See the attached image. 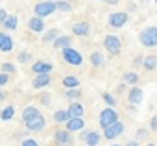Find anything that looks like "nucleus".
Returning <instances> with one entry per match:
<instances>
[{"instance_id": "f257e3e1", "label": "nucleus", "mask_w": 157, "mask_h": 146, "mask_svg": "<svg viewBox=\"0 0 157 146\" xmlns=\"http://www.w3.org/2000/svg\"><path fill=\"white\" fill-rule=\"evenodd\" d=\"M57 11V4L56 0H41V2L35 4L33 8V13L41 19H46V17H52L54 13Z\"/></svg>"}, {"instance_id": "f03ea898", "label": "nucleus", "mask_w": 157, "mask_h": 146, "mask_svg": "<svg viewBox=\"0 0 157 146\" xmlns=\"http://www.w3.org/2000/svg\"><path fill=\"white\" fill-rule=\"evenodd\" d=\"M139 41H140L142 46H148V48L157 46V26H148V28H144V30L139 33Z\"/></svg>"}, {"instance_id": "7ed1b4c3", "label": "nucleus", "mask_w": 157, "mask_h": 146, "mask_svg": "<svg viewBox=\"0 0 157 146\" xmlns=\"http://www.w3.org/2000/svg\"><path fill=\"white\" fill-rule=\"evenodd\" d=\"M118 120V113L115 111V107H105V109H102L100 111V118H98V122H100V128L102 129H105L107 126H111V124H115Z\"/></svg>"}, {"instance_id": "20e7f679", "label": "nucleus", "mask_w": 157, "mask_h": 146, "mask_svg": "<svg viewBox=\"0 0 157 146\" xmlns=\"http://www.w3.org/2000/svg\"><path fill=\"white\" fill-rule=\"evenodd\" d=\"M61 54H63V59H65L68 65H72V67H80V65L83 63V57H82V54L78 52V50H74L72 46H67V48H63V50H61Z\"/></svg>"}, {"instance_id": "39448f33", "label": "nucleus", "mask_w": 157, "mask_h": 146, "mask_svg": "<svg viewBox=\"0 0 157 146\" xmlns=\"http://www.w3.org/2000/svg\"><path fill=\"white\" fill-rule=\"evenodd\" d=\"M104 48L111 54V56H118L122 52V41L117 35H105L104 37Z\"/></svg>"}, {"instance_id": "423d86ee", "label": "nucleus", "mask_w": 157, "mask_h": 146, "mask_svg": "<svg viewBox=\"0 0 157 146\" xmlns=\"http://www.w3.org/2000/svg\"><path fill=\"white\" fill-rule=\"evenodd\" d=\"M102 133L100 131H89V129H82V135H80V139L87 144V146H98L100 142H102Z\"/></svg>"}, {"instance_id": "0eeeda50", "label": "nucleus", "mask_w": 157, "mask_h": 146, "mask_svg": "<svg viewBox=\"0 0 157 146\" xmlns=\"http://www.w3.org/2000/svg\"><path fill=\"white\" fill-rule=\"evenodd\" d=\"M54 142L57 146H72L74 144V137H72V131L68 129H57L54 133Z\"/></svg>"}, {"instance_id": "6e6552de", "label": "nucleus", "mask_w": 157, "mask_h": 146, "mask_svg": "<svg viewBox=\"0 0 157 146\" xmlns=\"http://www.w3.org/2000/svg\"><path fill=\"white\" fill-rule=\"evenodd\" d=\"M128 21H129V15H128L126 11L111 13V15H109V19H107V22H109V26H111V28H122V26H126V24H128Z\"/></svg>"}, {"instance_id": "1a4fd4ad", "label": "nucleus", "mask_w": 157, "mask_h": 146, "mask_svg": "<svg viewBox=\"0 0 157 146\" xmlns=\"http://www.w3.org/2000/svg\"><path fill=\"white\" fill-rule=\"evenodd\" d=\"M122 131H124V124H122L120 120H117L115 124H111V126H107V128L104 129V139L113 140V139L120 137V133H122Z\"/></svg>"}, {"instance_id": "9d476101", "label": "nucleus", "mask_w": 157, "mask_h": 146, "mask_svg": "<svg viewBox=\"0 0 157 146\" xmlns=\"http://www.w3.org/2000/svg\"><path fill=\"white\" fill-rule=\"evenodd\" d=\"M24 126H26V129L28 131H41V129H44V126H46V120H44V117L39 113L37 117H33L32 120H28V122H24Z\"/></svg>"}, {"instance_id": "9b49d317", "label": "nucleus", "mask_w": 157, "mask_h": 146, "mask_svg": "<svg viewBox=\"0 0 157 146\" xmlns=\"http://www.w3.org/2000/svg\"><path fill=\"white\" fill-rule=\"evenodd\" d=\"M65 124H67V129L72 131V133L74 131H82L85 128V118L83 117H70Z\"/></svg>"}, {"instance_id": "f8f14e48", "label": "nucleus", "mask_w": 157, "mask_h": 146, "mask_svg": "<svg viewBox=\"0 0 157 146\" xmlns=\"http://www.w3.org/2000/svg\"><path fill=\"white\" fill-rule=\"evenodd\" d=\"M72 33L74 35H78V37H89L91 35V24L89 22H76L74 26H72Z\"/></svg>"}, {"instance_id": "ddd939ff", "label": "nucleus", "mask_w": 157, "mask_h": 146, "mask_svg": "<svg viewBox=\"0 0 157 146\" xmlns=\"http://www.w3.org/2000/svg\"><path fill=\"white\" fill-rule=\"evenodd\" d=\"M142 96H144L142 89L137 87V85H133V87L129 89V93H128V102H129L131 106H139V104L142 102Z\"/></svg>"}, {"instance_id": "4468645a", "label": "nucleus", "mask_w": 157, "mask_h": 146, "mask_svg": "<svg viewBox=\"0 0 157 146\" xmlns=\"http://www.w3.org/2000/svg\"><path fill=\"white\" fill-rule=\"evenodd\" d=\"M32 70L35 72V74H50V72L54 70V65L48 63V61H35L32 65Z\"/></svg>"}, {"instance_id": "2eb2a0df", "label": "nucleus", "mask_w": 157, "mask_h": 146, "mask_svg": "<svg viewBox=\"0 0 157 146\" xmlns=\"http://www.w3.org/2000/svg\"><path fill=\"white\" fill-rule=\"evenodd\" d=\"M50 82H52L50 74H35V78L32 82V87L33 89H44V87L50 85Z\"/></svg>"}, {"instance_id": "dca6fc26", "label": "nucleus", "mask_w": 157, "mask_h": 146, "mask_svg": "<svg viewBox=\"0 0 157 146\" xmlns=\"http://www.w3.org/2000/svg\"><path fill=\"white\" fill-rule=\"evenodd\" d=\"M28 28H30L33 33H43V32H44V19L33 15V17L28 21Z\"/></svg>"}, {"instance_id": "f3484780", "label": "nucleus", "mask_w": 157, "mask_h": 146, "mask_svg": "<svg viewBox=\"0 0 157 146\" xmlns=\"http://www.w3.org/2000/svg\"><path fill=\"white\" fill-rule=\"evenodd\" d=\"M13 48H15L13 39L6 32H0V52H11Z\"/></svg>"}, {"instance_id": "a211bd4d", "label": "nucleus", "mask_w": 157, "mask_h": 146, "mask_svg": "<svg viewBox=\"0 0 157 146\" xmlns=\"http://www.w3.org/2000/svg\"><path fill=\"white\" fill-rule=\"evenodd\" d=\"M70 44H72V37H70V35H63V33H59L57 39L52 43V46L57 48V50H63V48H67V46H70Z\"/></svg>"}, {"instance_id": "6ab92c4d", "label": "nucleus", "mask_w": 157, "mask_h": 146, "mask_svg": "<svg viewBox=\"0 0 157 146\" xmlns=\"http://www.w3.org/2000/svg\"><path fill=\"white\" fill-rule=\"evenodd\" d=\"M68 115L70 117H83V113H85V109H83V104H80L78 100H74L70 106H68Z\"/></svg>"}, {"instance_id": "aec40b11", "label": "nucleus", "mask_w": 157, "mask_h": 146, "mask_svg": "<svg viewBox=\"0 0 157 146\" xmlns=\"http://www.w3.org/2000/svg\"><path fill=\"white\" fill-rule=\"evenodd\" d=\"M2 26H4V30H8V32L17 30V26H19V17H17V15H8L6 21L2 22Z\"/></svg>"}, {"instance_id": "412c9836", "label": "nucleus", "mask_w": 157, "mask_h": 146, "mask_svg": "<svg viewBox=\"0 0 157 146\" xmlns=\"http://www.w3.org/2000/svg\"><path fill=\"white\" fill-rule=\"evenodd\" d=\"M41 111L35 107V106H28V107H24L22 109V122H28V120H32L33 117H37Z\"/></svg>"}, {"instance_id": "4be33fe9", "label": "nucleus", "mask_w": 157, "mask_h": 146, "mask_svg": "<svg viewBox=\"0 0 157 146\" xmlns=\"http://www.w3.org/2000/svg\"><path fill=\"white\" fill-rule=\"evenodd\" d=\"M59 33H61V32H59L57 28H52V30H46V32L43 33V43H46V44H48V43H54V41L57 39V35H59Z\"/></svg>"}, {"instance_id": "5701e85b", "label": "nucleus", "mask_w": 157, "mask_h": 146, "mask_svg": "<svg viewBox=\"0 0 157 146\" xmlns=\"http://www.w3.org/2000/svg\"><path fill=\"white\" fill-rule=\"evenodd\" d=\"M15 117V107L10 104V106H6L2 111H0V120H4V122H8V120H11Z\"/></svg>"}, {"instance_id": "b1692460", "label": "nucleus", "mask_w": 157, "mask_h": 146, "mask_svg": "<svg viewBox=\"0 0 157 146\" xmlns=\"http://www.w3.org/2000/svg\"><path fill=\"white\" fill-rule=\"evenodd\" d=\"M104 61H105V57H104V54H102L100 50H96V52L91 54V65H93V67H102Z\"/></svg>"}, {"instance_id": "393cba45", "label": "nucleus", "mask_w": 157, "mask_h": 146, "mask_svg": "<svg viewBox=\"0 0 157 146\" xmlns=\"http://www.w3.org/2000/svg\"><path fill=\"white\" fill-rule=\"evenodd\" d=\"M68 118H70V115H68L67 109H57V111L54 113V120H56L57 124H65Z\"/></svg>"}, {"instance_id": "a878e982", "label": "nucleus", "mask_w": 157, "mask_h": 146, "mask_svg": "<svg viewBox=\"0 0 157 146\" xmlns=\"http://www.w3.org/2000/svg\"><path fill=\"white\" fill-rule=\"evenodd\" d=\"M142 67H144L146 70H155V68H157V57H155V56H146V57L142 59Z\"/></svg>"}, {"instance_id": "bb28decb", "label": "nucleus", "mask_w": 157, "mask_h": 146, "mask_svg": "<svg viewBox=\"0 0 157 146\" xmlns=\"http://www.w3.org/2000/svg\"><path fill=\"white\" fill-rule=\"evenodd\" d=\"M63 87H65V89L80 87V80H78L76 76H65V78H63Z\"/></svg>"}, {"instance_id": "cd10ccee", "label": "nucleus", "mask_w": 157, "mask_h": 146, "mask_svg": "<svg viewBox=\"0 0 157 146\" xmlns=\"http://www.w3.org/2000/svg\"><path fill=\"white\" fill-rule=\"evenodd\" d=\"M122 82H126L129 85H137L139 83V74L137 72H126V74L122 76Z\"/></svg>"}, {"instance_id": "c85d7f7f", "label": "nucleus", "mask_w": 157, "mask_h": 146, "mask_svg": "<svg viewBox=\"0 0 157 146\" xmlns=\"http://www.w3.org/2000/svg\"><path fill=\"white\" fill-rule=\"evenodd\" d=\"M65 94H67V98H68V100H72V102H74V100H78V98H82V89H80V87L67 89V93H65Z\"/></svg>"}, {"instance_id": "c756f323", "label": "nucleus", "mask_w": 157, "mask_h": 146, "mask_svg": "<svg viewBox=\"0 0 157 146\" xmlns=\"http://www.w3.org/2000/svg\"><path fill=\"white\" fill-rule=\"evenodd\" d=\"M56 4H57V11H72V4L67 2V0H56Z\"/></svg>"}, {"instance_id": "7c9ffc66", "label": "nucleus", "mask_w": 157, "mask_h": 146, "mask_svg": "<svg viewBox=\"0 0 157 146\" xmlns=\"http://www.w3.org/2000/svg\"><path fill=\"white\" fill-rule=\"evenodd\" d=\"M102 98H104V102H105L109 107H115V106H117V100H115V96H113L111 93H104Z\"/></svg>"}, {"instance_id": "2f4dec72", "label": "nucleus", "mask_w": 157, "mask_h": 146, "mask_svg": "<svg viewBox=\"0 0 157 146\" xmlns=\"http://www.w3.org/2000/svg\"><path fill=\"white\" fill-rule=\"evenodd\" d=\"M17 59H19V63H22V65H24V63H28V61L32 59V54H30L28 50H22V52L19 54V57H17Z\"/></svg>"}, {"instance_id": "473e14b6", "label": "nucleus", "mask_w": 157, "mask_h": 146, "mask_svg": "<svg viewBox=\"0 0 157 146\" xmlns=\"http://www.w3.org/2000/svg\"><path fill=\"white\" fill-rule=\"evenodd\" d=\"M39 102H41L43 106H50V104H52V98H50L48 93H41V94H39Z\"/></svg>"}, {"instance_id": "72a5a7b5", "label": "nucleus", "mask_w": 157, "mask_h": 146, "mask_svg": "<svg viewBox=\"0 0 157 146\" xmlns=\"http://www.w3.org/2000/svg\"><path fill=\"white\" fill-rule=\"evenodd\" d=\"M0 68H2L4 72H8V74H15V72H17V68H15V65H13V63H4Z\"/></svg>"}, {"instance_id": "f704fd0d", "label": "nucleus", "mask_w": 157, "mask_h": 146, "mask_svg": "<svg viewBox=\"0 0 157 146\" xmlns=\"http://www.w3.org/2000/svg\"><path fill=\"white\" fill-rule=\"evenodd\" d=\"M8 82H10V74H8V72H4L2 68H0V87L6 85Z\"/></svg>"}, {"instance_id": "c9c22d12", "label": "nucleus", "mask_w": 157, "mask_h": 146, "mask_svg": "<svg viewBox=\"0 0 157 146\" xmlns=\"http://www.w3.org/2000/svg\"><path fill=\"white\" fill-rule=\"evenodd\" d=\"M146 135H148V133H146V129H144V128H140V129H137V133H135V139H137V140H140V139H144Z\"/></svg>"}, {"instance_id": "e433bc0d", "label": "nucleus", "mask_w": 157, "mask_h": 146, "mask_svg": "<svg viewBox=\"0 0 157 146\" xmlns=\"http://www.w3.org/2000/svg\"><path fill=\"white\" fill-rule=\"evenodd\" d=\"M22 146H39V142L35 139H24L22 140Z\"/></svg>"}, {"instance_id": "4c0bfd02", "label": "nucleus", "mask_w": 157, "mask_h": 146, "mask_svg": "<svg viewBox=\"0 0 157 146\" xmlns=\"http://www.w3.org/2000/svg\"><path fill=\"white\" fill-rule=\"evenodd\" d=\"M150 129H151V131H157V115L151 117V120H150Z\"/></svg>"}, {"instance_id": "58836bf2", "label": "nucleus", "mask_w": 157, "mask_h": 146, "mask_svg": "<svg viewBox=\"0 0 157 146\" xmlns=\"http://www.w3.org/2000/svg\"><path fill=\"white\" fill-rule=\"evenodd\" d=\"M124 89H126V82L118 83V85H117V89H115V93H118V94H120V93H124Z\"/></svg>"}, {"instance_id": "ea45409f", "label": "nucleus", "mask_w": 157, "mask_h": 146, "mask_svg": "<svg viewBox=\"0 0 157 146\" xmlns=\"http://www.w3.org/2000/svg\"><path fill=\"white\" fill-rule=\"evenodd\" d=\"M6 17H8V11H4V10H0V24H2V22L6 21Z\"/></svg>"}, {"instance_id": "a19ab883", "label": "nucleus", "mask_w": 157, "mask_h": 146, "mask_svg": "<svg viewBox=\"0 0 157 146\" xmlns=\"http://www.w3.org/2000/svg\"><path fill=\"white\" fill-rule=\"evenodd\" d=\"M126 146H140V144L137 142V139H133V140H128V142H126Z\"/></svg>"}, {"instance_id": "79ce46f5", "label": "nucleus", "mask_w": 157, "mask_h": 146, "mask_svg": "<svg viewBox=\"0 0 157 146\" xmlns=\"http://www.w3.org/2000/svg\"><path fill=\"white\" fill-rule=\"evenodd\" d=\"M104 2H107V4H118L120 0H104Z\"/></svg>"}, {"instance_id": "37998d69", "label": "nucleus", "mask_w": 157, "mask_h": 146, "mask_svg": "<svg viewBox=\"0 0 157 146\" xmlns=\"http://www.w3.org/2000/svg\"><path fill=\"white\" fill-rule=\"evenodd\" d=\"M142 59H144V57H137V59H135V65H142Z\"/></svg>"}, {"instance_id": "c03bdc74", "label": "nucleus", "mask_w": 157, "mask_h": 146, "mask_svg": "<svg viewBox=\"0 0 157 146\" xmlns=\"http://www.w3.org/2000/svg\"><path fill=\"white\" fill-rule=\"evenodd\" d=\"M4 100H6V94H4L2 91H0V102H4Z\"/></svg>"}, {"instance_id": "a18cd8bd", "label": "nucleus", "mask_w": 157, "mask_h": 146, "mask_svg": "<svg viewBox=\"0 0 157 146\" xmlns=\"http://www.w3.org/2000/svg\"><path fill=\"white\" fill-rule=\"evenodd\" d=\"M146 146H155V144H153V142H148V144H146Z\"/></svg>"}, {"instance_id": "49530a36", "label": "nucleus", "mask_w": 157, "mask_h": 146, "mask_svg": "<svg viewBox=\"0 0 157 146\" xmlns=\"http://www.w3.org/2000/svg\"><path fill=\"white\" fill-rule=\"evenodd\" d=\"M111 146H120V144H111Z\"/></svg>"}, {"instance_id": "de8ad7c7", "label": "nucleus", "mask_w": 157, "mask_h": 146, "mask_svg": "<svg viewBox=\"0 0 157 146\" xmlns=\"http://www.w3.org/2000/svg\"><path fill=\"white\" fill-rule=\"evenodd\" d=\"M153 2H155V4H157V0H153Z\"/></svg>"}]
</instances>
